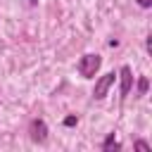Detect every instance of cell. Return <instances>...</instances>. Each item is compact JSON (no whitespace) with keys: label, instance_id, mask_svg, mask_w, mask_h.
Here are the masks:
<instances>
[{"label":"cell","instance_id":"cell-1","mask_svg":"<svg viewBox=\"0 0 152 152\" xmlns=\"http://www.w3.org/2000/svg\"><path fill=\"white\" fill-rule=\"evenodd\" d=\"M100 66H102V57L95 55V52L83 55V57L78 59V64H76V69H78V74H81L83 78H95V74L100 71Z\"/></svg>","mask_w":152,"mask_h":152},{"label":"cell","instance_id":"cell-2","mask_svg":"<svg viewBox=\"0 0 152 152\" xmlns=\"http://www.w3.org/2000/svg\"><path fill=\"white\" fill-rule=\"evenodd\" d=\"M114 71H109V74H104V76H100L97 78V83H95V90H93V97L95 100H102L107 93H109V88L114 86Z\"/></svg>","mask_w":152,"mask_h":152},{"label":"cell","instance_id":"cell-3","mask_svg":"<svg viewBox=\"0 0 152 152\" xmlns=\"http://www.w3.org/2000/svg\"><path fill=\"white\" fill-rule=\"evenodd\" d=\"M28 135L33 142H45L48 140V124L43 119H33L28 124Z\"/></svg>","mask_w":152,"mask_h":152},{"label":"cell","instance_id":"cell-4","mask_svg":"<svg viewBox=\"0 0 152 152\" xmlns=\"http://www.w3.org/2000/svg\"><path fill=\"white\" fill-rule=\"evenodd\" d=\"M119 81H121V88H119V97L121 100H126L128 97V93H131V88H133V71H131V66H121V71H119Z\"/></svg>","mask_w":152,"mask_h":152},{"label":"cell","instance_id":"cell-5","mask_svg":"<svg viewBox=\"0 0 152 152\" xmlns=\"http://www.w3.org/2000/svg\"><path fill=\"white\" fill-rule=\"evenodd\" d=\"M114 150H121V142L116 140L114 133H109V135L104 138V142H102V152H114Z\"/></svg>","mask_w":152,"mask_h":152},{"label":"cell","instance_id":"cell-6","mask_svg":"<svg viewBox=\"0 0 152 152\" xmlns=\"http://www.w3.org/2000/svg\"><path fill=\"white\" fill-rule=\"evenodd\" d=\"M147 88H150L147 76H140V78H138V95H145V93H147Z\"/></svg>","mask_w":152,"mask_h":152},{"label":"cell","instance_id":"cell-7","mask_svg":"<svg viewBox=\"0 0 152 152\" xmlns=\"http://www.w3.org/2000/svg\"><path fill=\"white\" fill-rule=\"evenodd\" d=\"M76 124H78V116H74V114L64 119V126H76Z\"/></svg>","mask_w":152,"mask_h":152},{"label":"cell","instance_id":"cell-8","mask_svg":"<svg viewBox=\"0 0 152 152\" xmlns=\"http://www.w3.org/2000/svg\"><path fill=\"white\" fill-rule=\"evenodd\" d=\"M135 150H145V152H147V150H150V145H147L145 140H135Z\"/></svg>","mask_w":152,"mask_h":152},{"label":"cell","instance_id":"cell-9","mask_svg":"<svg viewBox=\"0 0 152 152\" xmlns=\"http://www.w3.org/2000/svg\"><path fill=\"white\" fill-rule=\"evenodd\" d=\"M135 2H138L140 7H145V10H147V7H152V0H135Z\"/></svg>","mask_w":152,"mask_h":152},{"label":"cell","instance_id":"cell-10","mask_svg":"<svg viewBox=\"0 0 152 152\" xmlns=\"http://www.w3.org/2000/svg\"><path fill=\"white\" fill-rule=\"evenodd\" d=\"M28 5H38V0H28Z\"/></svg>","mask_w":152,"mask_h":152}]
</instances>
